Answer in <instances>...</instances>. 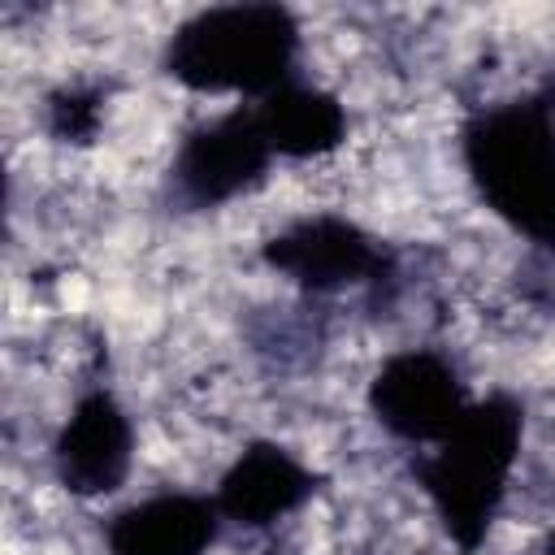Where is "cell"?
<instances>
[{
    "instance_id": "obj_7",
    "label": "cell",
    "mask_w": 555,
    "mask_h": 555,
    "mask_svg": "<svg viewBox=\"0 0 555 555\" xmlns=\"http://www.w3.org/2000/svg\"><path fill=\"white\" fill-rule=\"evenodd\" d=\"M256 108V121L282 165H321L351 147L356 117L347 100L312 78H295L264 95Z\"/></svg>"
},
{
    "instance_id": "obj_6",
    "label": "cell",
    "mask_w": 555,
    "mask_h": 555,
    "mask_svg": "<svg viewBox=\"0 0 555 555\" xmlns=\"http://www.w3.org/2000/svg\"><path fill=\"white\" fill-rule=\"evenodd\" d=\"M221 542L225 520L212 494L186 486H147L100 516L104 555H212Z\"/></svg>"
},
{
    "instance_id": "obj_1",
    "label": "cell",
    "mask_w": 555,
    "mask_h": 555,
    "mask_svg": "<svg viewBox=\"0 0 555 555\" xmlns=\"http://www.w3.org/2000/svg\"><path fill=\"white\" fill-rule=\"evenodd\" d=\"M460 165L486 217L529 247H555V74L464 113Z\"/></svg>"
},
{
    "instance_id": "obj_2",
    "label": "cell",
    "mask_w": 555,
    "mask_h": 555,
    "mask_svg": "<svg viewBox=\"0 0 555 555\" xmlns=\"http://www.w3.org/2000/svg\"><path fill=\"white\" fill-rule=\"evenodd\" d=\"M165 82L191 100L273 95L304 78V17L273 4L195 9L165 30L160 65Z\"/></svg>"
},
{
    "instance_id": "obj_5",
    "label": "cell",
    "mask_w": 555,
    "mask_h": 555,
    "mask_svg": "<svg viewBox=\"0 0 555 555\" xmlns=\"http://www.w3.org/2000/svg\"><path fill=\"white\" fill-rule=\"evenodd\" d=\"M321 490L325 477L312 460H304L282 438L256 434L212 481V503L225 520V533H278L299 512H308Z\"/></svg>"
},
{
    "instance_id": "obj_4",
    "label": "cell",
    "mask_w": 555,
    "mask_h": 555,
    "mask_svg": "<svg viewBox=\"0 0 555 555\" xmlns=\"http://www.w3.org/2000/svg\"><path fill=\"white\" fill-rule=\"evenodd\" d=\"M139 464L143 425L130 399L108 382L78 390L48 447L52 486L91 507L100 499H117L139 477Z\"/></svg>"
},
{
    "instance_id": "obj_3",
    "label": "cell",
    "mask_w": 555,
    "mask_h": 555,
    "mask_svg": "<svg viewBox=\"0 0 555 555\" xmlns=\"http://www.w3.org/2000/svg\"><path fill=\"white\" fill-rule=\"evenodd\" d=\"M477 399L468 369L442 343H408L386 351L364 382V416L403 451L442 442Z\"/></svg>"
}]
</instances>
